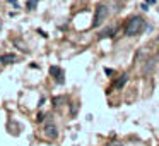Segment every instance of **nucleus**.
I'll return each instance as SVG.
<instances>
[{
  "mask_svg": "<svg viewBox=\"0 0 159 146\" xmlns=\"http://www.w3.org/2000/svg\"><path fill=\"white\" fill-rule=\"evenodd\" d=\"M108 17V7L106 5H98L96 14H94V26H101L104 22V19Z\"/></svg>",
  "mask_w": 159,
  "mask_h": 146,
  "instance_id": "2",
  "label": "nucleus"
},
{
  "mask_svg": "<svg viewBox=\"0 0 159 146\" xmlns=\"http://www.w3.org/2000/svg\"><path fill=\"white\" fill-rule=\"evenodd\" d=\"M12 62H16V55H2L0 57V66H5V64H12Z\"/></svg>",
  "mask_w": 159,
  "mask_h": 146,
  "instance_id": "5",
  "label": "nucleus"
},
{
  "mask_svg": "<svg viewBox=\"0 0 159 146\" xmlns=\"http://www.w3.org/2000/svg\"><path fill=\"white\" fill-rule=\"evenodd\" d=\"M157 57H159V52H157Z\"/></svg>",
  "mask_w": 159,
  "mask_h": 146,
  "instance_id": "7",
  "label": "nucleus"
},
{
  "mask_svg": "<svg viewBox=\"0 0 159 146\" xmlns=\"http://www.w3.org/2000/svg\"><path fill=\"white\" fill-rule=\"evenodd\" d=\"M50 72L57 77V83H60V84L63 83V72L58 69V67H52V69H50Z\"/></svg>",
  "mask_w": 159,
  "mask_h": 146,
  "instance_id": "4",
  "label": "nucleus"
},
{
  "mask_svg": "<svg viewBox=\"0 0 159 146\" xmlns=\"http://www.w3.org/2000/svg\"><path fill=\"white\" fill-rule=\"evenodd\" d=\"M45 134H46V138H50V139H55L57 136H58V129H57V125L53 124V122H46Z\"/></svg>",
  "mask_w": 159,
  "mask_h": 146,
  "instance_id": "3",
  "label": "nucleus"
},
{
  "mask_svg": "<svg viewBox=\"0 0 159 146\" xmlns=\"http://www.w3.org/2000/svg\"><path fill=\"white\" fill-rule=\"evenodd\" d=\"M125 83H127V76H123V77H121V79L120 81H118V83H116V88H120V86H123V84Z\"/></svg>",
  "mask_w": 159,
  "mask_h": 146,
  "instance_id": "6",
  "label": "nucleus"
},
{
  "mask_svg": "<svg viewBox=\"0 0 159 146\" xmlns=\"http://www.w3.org/2000/svg\"><path fill=\"white\" fill-rule=\"evenodd\" d=\"M145 22L142 17H139V16H135V17H130L127 22V26H125V35L127 36H137L142 33V29H144Z\"/></svg>",
  "mask_w": 159,
  "mask_h": 146,
  "instance_id": "1",
  "label": "nucleus"
}]
</instances>
